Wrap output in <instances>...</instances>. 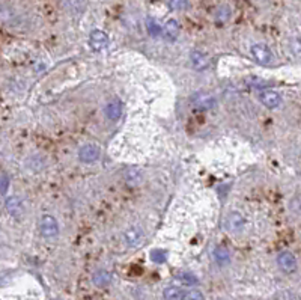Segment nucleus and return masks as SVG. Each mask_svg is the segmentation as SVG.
Listing matches in <instances>:
<instances>
[{
    "instance_id": "obj_7",
    "label": "nucleus",
    "mask_w": 301,
    "mask_h": 300,
    "mask_svg": "<svg viewBox=\"0 0 301 300\" xmlns=\"http://www.w3.org/2000/svg\"><path fill=\"white\" fill-rule=\"evenodd\" d=\"M191 101L197 109H211L215 104V98L207 92H197L191 97Z\"/></svg>"
},
{
    "instance_id": "obj_19",
    "label": "nucleus",
    "mask_w": 301,
    "mask_h": 300,
    "mask_svg": "<svg viewBox=\"0 0 301 300\" xmlns=\"http://www.w3.org/2000/svg\"><path fill=\"white\" fill-rule=\"evenodd\" d=\"M231 17V8L228 5H222V6H218L217 11H215V20L220 23H225L228 22Z\"/></svg>"
},
{
    "instance_id": "obj_10",
    "label": "nucleus",
    "mask_w": 301,
    "mask_h": 300,
    "mask_svg": "<svg viewBox=\"0 0 301 300\" xmlns=\"http://www.w3.org/2000/svg\"><path fill=\"white\" fill-rule=\"evenodd\" d=\"M191 64L196 70H205L209 65V59L202 51L194 50V51H191Z\"/></svg>"
},
{
    "instance_id": "obj_1",
    "label": "nucleus",
    "mask_w": 301,
    "mask_h": 300,
    "mask_svg": "<svg viewBox=\"0 0 301 300\" xmlns=\"http://www.w3.org/2000/svg\"><path fill=\"white\" fill-rule=\"evenodd\" d=\"M250 53H252L255 61L260 65H270L274 61V56H273L271 50L265 44H253L250 49Z\"/></svg>"
},
{
    "instance_id": "obj_14",
    "label": "nucleus",
    "mask_w": 301,
    "mask_h": 300,
    "mask_svg": "<svg viewBox=\"0 0 301 300\" xmlns=\"http://www.w3.org/2000/svg\"><path fill=\"white\" fill-rule=\"evenodd\" d=\"M142 238H143V234L140 232V229L137 228H131L125 232V242L128 246H137L140 242H142Z\"/></svg>"
},
{
    "instance_id": "obj_21",
    "label": "nucleus",
    "mask_w": 301,
    "mask_h": 300,
    "mask_svg": "<svg viewBox=\"0 0 301 300\" xmlns=\"http://www.w3.org/2000/svg\"><path fill=\"white\" fill-rule=\"evenodd\" d=\"M169 5L173 11H184L188 6V0H169Z\"/></svg>"
},
{
    "instance_id": "obj_13",
    "label": "nucleus",
    "mask_w": 301,
    "mask_h": 300,
    "mask_svg": "<svg viewBox=\"0 0 301 300\" xmlns=\"http://www.w3.org/2000/svg\"><path fill=\"white\" fill-rule=\"evenodd\" d=\"M106 115L109 119H112V121H116V119H119V116L122 115V104H120V101H110L107 106H106Z\"/></svg>"
},
{
    "instance_id": "obj_6",
    "label": "nucleus",
    "mask_w": 301,
    "mask_h": 300,
    "mask_svg": "<svg viewBox=\"0 0 301 300\" xmlns=\"http://www.w3.org/2000/svg\"><path fill=\"white\" fill-rule=\"evenodd\" d=\"M277 264H278V267L282 269L283 272L292 273V272H295V269H297V259H295L294 253L285 250V252H280V253H278V256H277Z\"/></svg>"
},
{
    "instance_id": "obj_16",
    "label": "nucleus",
    "mask_w": 301,
    "mask_h": 300,
    "mask_svg": "<svg viewBox=\"0 0 301 300\" xmlns=\"http://www.w3.org/2000/svg\"><path fill=\"white\" fill-rule=\"evenodd\" d=\"M184 294L185 293H183V290L178 287H167L163 291L164 300H184Z\"/></svg>"
},
{
    "instance_id": "obj_2",
    "label": "nucleus",
    "mask_w": 301,
    "mask_h": 300,
    "mask_svg": "<svg viewBox=\"0 0 301 300\" xmlns=\"http://www.w3.org/2000/svg\"><path fill=\"white\" fill-rule=\"evenodd\" d=\"M89 44L95 51H101L109 47V36L99 29H95L89 35Z\"/></svg>"
},
{
    "instance_id": "obj_8",
    "label": "nucleus",
    "mask_w": 301,
    "mask_h": 300,
    "mask_svg": "<svg viewBox=\"0 0 301 300\" xmlns=\"http://www.w3.org/2000/svg\"><path fill=\"white\" fill-rule=\"evenodd\" d=\"M5 208L12 217H20L23 213V202L18 196H9L5 201Z\"/></svg>"
},
{
    "instance_id": "obj_23",
    "label": "nucleus",
    "mask_w": 301,
    "mask_h": 300,
    "mask_svg": "<svg viewBox=\"0 0 301 300\" xmlns=\"http://www.w3.org/2000/svg\"><path fill=\"white\" fill-rule=\"evenodd\" d=\"M291 210H292L295 214L301 216V195H297V196L292 198V201H291Z\"/></svg>"
},
{
    "instance_id": "obj_17",
    "label": "nucleus",
    "mask_w": 301,
    "mask_h": 300,
    "mask_svg": "<svg viewBox=\"0 0 301 300\" xmlns=\"http://www.w3.org/2000/svg\"><path fill=\"white\" fill-rule=\"evenodd\" d=\"M146 27H148V32L151 33V36H154V38L160 36V35L163 33V30H164L162 26H160V23L155 22L152 17H148V18H146Z\"/></svg>"
},
{
    "instance_id": "obj_18",
    "label": "nucleus",
    "mask_w": 301,
    "mask_h": 300,
    "mask_svg": "<svg viewBox=\"0 0 301 300\" xmlns=\"http://www.w3.org/2000/svg\"><path fill=\"white\" fill-rule=\"evenodd\" d=\"M176 279H178L181 284H184V285H197V282H199V279H197L193 273H188V272L179 273V275L176 276Z\"/></svg>"
},
{
    "instance_id": "obj_3",
    "label": "nucleus",
    "mask_w": 301,
    "mask_h": 300,
    "mask_svg": "<svg viewBox=\"0 0 301 300\" xmlns=\"http://www.w3.org/2000/svg\"><path fill=\"white\" fill-rule=\"evenodd\" d=\"M99 155H101V151H99L96 145H92V144L83 145L78 150V158L82 160L83 163H93L99 158Z\"/></svg>"
},
{
    "instance_id": "obj_12",
    "label": "nucleus",
    "mask_w": 301,
    "mask_h": 300,
    "mask_svg": "<svg viewBox=\"0 0 301 300\" xmlns=\"http://www.w3.org/2000/svg\"><path fill=\"white\" fill-rule=\"evenodd\" d=\"M164 36L169 41H176V38L179 36V25L176 20H169L164 26Z\"/></svg>"
},
{
    "instance_id": "obj_11",
    "label": "nucleus",
    "mask_w": 301,
    "mask_h": 300,
    "mask_svg": "<svg viewBox=\"0 0 301 300\" xmlns=\"http://www.w3.org/2000/svg\"><path fill=\"white\" fill-rule=\"evenodd\" d=\"M110 281H112V275L109 273V272H106V270H98V272H95L93 273V276H92V282L96 285V287H107L109 284H110Z\"/></svg>"
},
{
    "instance_id": "obj_22",
    "label": "nucleus",
    "mask_w": 301,
    "mask_h": 300,
    "mask_svg": "<svg viewBox=\"0 0 301 300\" xmlns=\"http://www.w3.org/2000/svg\"><path fill=\"white\" fill-rule=\"evenodd\" d=\"M184 300H205V297L199 290H190L184 294Z\"/></svg>"
},
{
    "instance_id": "obj_5",
    "label": "nucleus",
    "mask_w": 301,
    "mask_h": 300,
    "mask_svg": "<svg viewBox=\"0 0 301 300\" xmlns=\"http://www.w3.org/2000/svg\"><path fill=\"white\" fill-rule=\"evenodd\" d=\"M257 98H259V101L268 109H276L280 106V103H282V97H280V94L276 91H262V92H259Z\"/></svg>"
},
{
    "instance_id": "obj_15",
    "label": "nucleus",
    "mask_w": 301,
    "mask_h": 300,
    "mask_svg": "<svg viewBox=\"0 0 301 300\" xmlns=\"http://www.w3.org/2000/svg\"><path fill=\"white\" fill-rule=\"evenodd\" d=\"M214 258H215V263L218 266H226L231 261V255H229L228 249H225V248H217L214 250Z\"/></svg>"
},
{
    "instance_id": "obj_4",
    "label": "nucleus",
    "mask_w": 301,
    "mask_h": 300,
    "mask_svg": "<svg viewBox=\"0 0 301 300\" xmlns=\"http://www.w3.org/2000/svg\"><path fill=\"white\" fill-rule=\"evenodd\" d=\"M39 229H41V234L47 238L56 237L59 234V225L53 216H43L41 224H39Z\"/></svg>"
},
{
    "instance_id": "obj_24",
    "label": "nucleus",
    "mask_w": 301,
    "mask_h": 300,
    "mask_svg": "<svg viewBox=\"0 0 301 300\" xmlns=\"http://www.w3.org/2000/svg\"><path fill=\"white\" fill-rule=\"evenodd\" d=\"M249 83H250L252 86H256V88H264V86H267V82H265V80H262V78H256V77H252V78L249 80Z\"/></svg>"
},
{
    "instance_id": "obj_25",
    "label": "nucleus",
    "mask_w": 301,
    "mask_h": 300,
    "mask_svg": "<svg viewBox=\"0 0 301 300\" xmlns=\"http://www.w3.org/2000/svg\"><path fill=\"white\" fill-rule=\"evenodd\" d=\"M8 186H9V178H8V175H6V174H2V195H5V193H6Z\"/></svg>"
},
{
    "instance_id": "obj_9",
    "label": "nucleus",
    "mask_w": 301,
    "mask_h": 300,
    "mask_svg": "<svg viewBox=\"0 0 301 300\" xmlns=\"http://www.w3.org/2000/svg\"><path fill=\"white\" fill-rule=\"evenodd\" d=\"M246 225V221H244V217L241 216L239 213L233 211L231 213L228 217H226V229L232 231V232H236L239 229H243Z\"/></svg>"
},
{
    "instance_id": "obj_20",
    "label": "nucleus",
    "mask_w": 301,
    "mask_h": 300,
    "mask_svg": "<svg viewBox=\"0 0 301 300\" xmlns=\"http://www.w3.org/2000/svg\"><path fill=\"white\" fill-rule=\"evenodd\" d=\"M151 259H152L154 263H157V264H163L167 259V253L163 249H155V250L151 252Z\"/></svg>"
}]
</instances>
